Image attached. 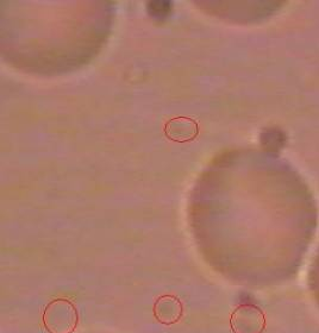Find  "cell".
I'll use <instances>...</instances> for the list:
<instances>
[{
	"instance_id": "6da1fadb",
	"label": "cell",
	"mask_w": 319,
	"mask_h": 333,
	"mask_svg": "<svg viewBox=\"0 0 319 333\" xmlns=\"http://www.w3.org/2000/svg\"><path fill=\"white\" fill-rule=\"evenodd\" d=\"M149 12L155 18H164L170 12V2L168 1H153L150 2Z\"/></svg>"
}]
</instances>
